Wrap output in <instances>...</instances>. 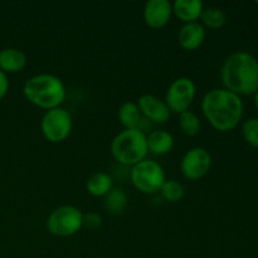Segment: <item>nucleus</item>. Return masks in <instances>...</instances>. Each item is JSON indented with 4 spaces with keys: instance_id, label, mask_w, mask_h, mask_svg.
<instances>
[{
    "instance_id": "nucleus-19",
    "label": "nucleus",
    "mask_w": 258,
    "mask_h": 258,
    "mask_svg": "<svg viewBox=\"0 0 258 258\" xmlns=\"http://www.w3.org/2000/svg\"><path fill=\"white\" fill-rule=\"evenodd\" d=\"M201 24L204 28L212 30H218L223 28L227 23V14L218 7H204L201 15Z\"/></svg>"
},
{
    "instance_id": "nucleus-4",
    "label": "nucleus",
    "mask_w": 258,
    "mask_h": 258,
    "mask_svg": "<svg viewBox=\"0 0 258 258\" xmlns=\"http://www.w3.org/2000/svg\"><path fill=\"white\" fill-rule=\"evenodd\" d=\"M111 154L120 165L133 168L148 159V135L140 128H123L111 141Z\"/></svg>"
},
{
    "instance_id": "nucleus-22",
    "label": "nucleus",
    "mask_w": 258,
    "mask_h": 258,
    "mask_svg": "<svg viewBox=\"0 0 258 258\" xmlns=\"http://www.w3.org/2000/svg\"><path fill=\"white\" fill-rule=\"evenodd\" d=\"M242 136L252 148L258 149V117H251L242 123Z\"/></svg>"
},
{
    "instance_id": "nucleus-20",
    "label": "nucleus",
    "mask_w": 258,
    "mask_h": 258,
    "mask_svg": "<svg viewBox=\"0 0 258 258\" xmlns=\"http://www.w3.org/2000/svg\"><path fill=\"white\" fill-rule=\"evenodd\" d=\"M201 118L193 111L188 110L179 115V127L184 135L193 138L201 133Z\"/></svg>"
},
{
    "instance_id": "nucleus-3",
    "label": "nucleus",
    "mask_w": 258,
    "mask_h": 258,
    "mask_svg": "<svg viewBox=\"0 0 258 258\" xmlns=\"http://www.w3.org/2000/svg\"><path fill=\"white\" fill-rule=\"evenodd\" d=\"M23 93L32 105L48 111L62 107L67 96V90L58 76L39 73L25 81Z\"/></svg>"
},
{
    "instance_id": "nucleus-13",
    "label": "nucleus",
    "mask_w": 258,
    "mask_h": 258,
    "mask_svg": "<svg viewBox=\"0 0 258 258\" xmlns=\"http://www.w3.org/2000/svg\"><path fill=\"white\" fill-rule=\"evenodd\" d=\"M204 4L201 0H175L173 3V15L184 24L199 22Z\"/></svg>"
},
{
    "instance_id": "nucleus-7",
    "label": "nucleus",
    "mask_w": 258,
    "mask_h": 258,
    "mask_svg": "<svg viewBox=\"0 0 258 258\" xmlns=\"http://www.w3.org/2000/svg\"><path fill=\"white\" fill-rule=\"evenodd\" d=\"M73 128V118L70 111L63 107L45 111L40 120V131L47 141L52 144L67 140Z\"/></svg>"
},
{
    "instance_id": "nucleus-2",
    "label": "nucleus",
    "mask_w": 258,
    "mask_h": 258,
    "mask_svg": "<svg viewBox=\"0 0 258 258\" xmlns=\"http://www.w3.org/2000/svg\"><path fill=\"white\" fill-rule=\"evenodd\" d=\"M223 88L238 96H251L258 91V59L244 50L232 53L221 67Z\"/></svg>"
},
{
    "instance_id": "nucleus-23",
    "label": "nucleus",
    "mask_w": 258,
    "mask_h": 258,
    "mask_svg": "<svg viewBox=\"0 0 258 258\" xmlns=\"http://www.w3.org/2000/svg\"><path fill=\"white\" fill-rule=\"evenodd\" d=\"M102 226V217L96 212L83 214V227L87 229H97Z\"/></svg>"
},
{
    "instance_id": "nucleus-11",
    "label": "nucleus",
    "mask_w": 258,
    "mask_h": 258,
    "mask_svg": "<svg viewBox=\"0 0 258 258\" xmlns=\"http://www.w3.org/2000/svg\"><path fill=\"white\" fill-rule=\"evenodd\" d=\"M136 103H138L139 108L143 113V117L153 123L164 125L165 122H168L171 116V112L165 101L155 95L145 93L139 98Z\"/></svg>"
},
{
    "instance_id": "nucleus-8",
    "label": "nucleus",
    "mask_w": 258,
    "mask_h": 258,
    "mask_svg": "<svg viewBox=\"0 0 258 258\" xmlns=\"http://www.w3.org/2000/svg\"><path fill=\"white\" fill-rule=\"evenodd\" d=\"M197 95L196 83L189 77H179L170 83L165 93V103L170 112L180 115L193 105Z\"/></svg>"
},
{
    "instance_id": "nucleus-24",
    "label": "nucleus",
    "mask_w": 258,
    "mask_h": 258,
    "mask_svg": "<svg viewBox=\"0 0 258 258\" xmlns=\"http://www.w3.org/2000/svg\"><path fill=\"white\" fill-rule=\"evenodd\" d=\"M8 91H9V80H8V75L0 71V101L7 96Z\"/></svg>"
},
{
    "instance_id": "nucleus-25",
    "label": "nucleus",
    "mask_w": 258,
    "mask_h": 258,
    "mask_svg": "<svg viewBox=\"0 0 258 258\" xmlns=\"http://www.w3.org/2000/svg\"><path fill=\"white\" fill-rule=\"evenodd\" d=\"M253 103H254V107H256V111L258 112V91L253 95Z\"/></svg>"
},
{
    "instance_id": "nucleus-9",
    "label": "nucleus",
    "mask_w": 258,
    "mask_h": 258,
    "mask_svg": "<svg viewBox=\"0 0 258 258\" xmlns=\"http://www.w3.org/2000/svg\"><path fill=\"white\" fill-rule=\"evenodd\" d=\"M212 168V155L208 149L194 146L183 155L180 161L181 174L188 180H199L209 173Z\"/></svg>"
},
{
    "instance_id": "nucleus-12",
    "label": "nucleus",
    "mask_w": 258,
    "mask_h": 258,
    "mask_svg": "<svg viewBox=\"0 0 258 258\" xmlns=\"http://www.w3.org/2000/svg\"><path fill=\"white\" fill-rule=\"evenodd\" d=\"M206 28L199 22L183 24L178 33V43L183 49L196 50L203 45L206 40Z\"/></svg>"
},
{
    "instance_id": "nucleus-1",
    "label": "nucleus",
    "mask_w": 258,
    "mask_h": 258,
    "mask_svg": "<svg viewBox=\"0 0 258 258\" xmlns=\"http://www.w3.org/2000/svg\"><path fill=\"white\" fill-rule=\"evenodd\" d=\"M202 112L212 127L221 133H228L242 121L243 101L241 96L226 88H213L203 96Z\"/></svg>"
},
{
    "instance_id": "nucleus-17",
    "label": "nucleus",
    "mask_w": 258,
    "mask_h": 258,
    "mask_svg": "<svg viewBox=\"0 0 258 258\" xmlns=\"http://www.w3.org/2000/svg\"><path fill=\"white\" fill-rule=\"evenodd\" d=\"M113 188L112 176L105 171H97L92 174L86 181V189L88 194L96 198H105Z\"/></svg>"
},
{
    "instance_id": "nucleus-6",
    "label": "nucleus",
    "mask_w": 258,
    "mask_h": 258,
    "mask_svg": "<svg viewBox=\"0 0 258 258\" xmlns=\"http://www.w3.org/2000/svg\"><path fill=\"white\" fill-rule=\"evenodd\" d=\"M130 180L141 193L155 194L165 183V171L158 161L145 159L131 168Z\"/></svg>"
},
{
    "instance_id": "nucleus-16",
    "label": "nucleus",
    "mask_w": 258,
    "mask_h": 258,
    "mask_svg": "<svg viewBox=\"0 0 258 258\" xmlns=\"http://www.w3.org/2000/svg\"><path fill=\"white\" fill-rule=\"evenodd\" d=\"M118 121L123 126L125 130H133V128H140L143 123V113L139 108L138 103L133 101H126L118 108Z\"/></svg>"
},
{
    "instance_id": "nucleus-15",
    "label": "nucleus",
    "mask_w": 258,
    "mask_h": 258,
    "mask_svg": "<svg viewBox=\"0 0 258 258\" xmlns=\"http://www.w3.org/2000/svg\"><path fill=\"white\" fill-rule=\"evenodd\" d=\"M174 146V138L169 131L154 130L148 135L149 153L156 156L166 155Z\"/></svg>"
},
{
    "instance_id": "nucleus-10",
    "label": "nucleus",
    "mask_w": 258,
    "mask_h": 258,
    "mask_svg": "<svg viewBox=\"0 0 258 258\" xmlns=\"http://www.w3.org/2000/svg\"><path fill=\"white\" fill-rule=\"evenodd\" d=\"M144 22L151 29H161L173 17V3L169 0H149L144 5Z\"/></svg>"
},
{
    "instance_id": "nucleus-5",
    "label": "nucleus",
    "mask_w": 258,
    "mask_h": 258,
    "mask_svg": "<svg viewBox=\"0 0 258 258\" xmlns=\"http://www.w3.org/2000/svg\"><path fill=\"white\" fill-rule=\"evenodd\" d=\"M45 227L54 237L75 236L83 227V213L75 206H59L50 212Z\"/></svg>"
},
{
    "instance_id": "nucleus-14",
    "label": "nucleus",
    "mask_w": 258,
    "mask_h": 258,
    "mask_svg": "<svg viewBox=\"0 0 258 258\" xmlns=\"http://www.w3.org/2000/svg\"><path fill=\"white\" fill-rule=\"evenodd\" d=\"M27 55L18 48H4L0 50V71L9 75L23 71L27 66Z\"/></svg>"
},
{
    "instance_id": "nucleus-26",
    "label": "nucleus",
    "mask_w": 258,
    "mask_h": 258,
    "mask_svg": "<svg viewBox=\"0 0 258 258\" xmlns=\"http://www.w3.org/2000/svg\"><path fill=\"white\" fill-rule=\"evenodd\" d=\"M256 4H257V5H258V2H256Z\"/></svg>"
},
{
    "instance_id": "nucleus-18",
    "label": "nucleus",
    "mask_w": 258,
    "mask_h": 258,
    "mask_svg": "<svg viewBox=\"0 0 258 258\" xmlns=\"http://www.w3.org/2000/svg\"><path fill=\"white\" fill-rule=\"evenodd\" d=\"M128 204V198L122 188H112L105 197V208L112 216H120L125 212Z\"/></svg>"
},
{
    "instance_id": "nucleus-21",
    "label": "nucleus",
    "mask_w": 258,
    "mask_h": 258,
    "mask_svg": "<svg viewBox=\"0 0 258 258\" xmlns=\"http://www.w3.org/2000/svg\"><path fill=\"white\" fill-rule=\"evenodd\" d=\"M160 194L166 202L178 203L184 198L185 189H184L183 184L179 183L178 180L170 179V180H165V183L163 184L160 189Z\"/></svg>"
}]
</instances>
